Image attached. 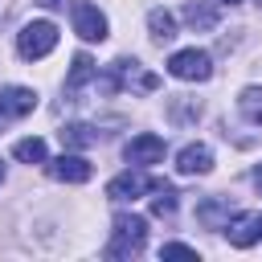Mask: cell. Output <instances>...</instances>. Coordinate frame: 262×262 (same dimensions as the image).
<instances>
[{"mask_svg": "<svg viewBox=\"0 0 262 262\" xmlns=\"http://www.w3.org/2000/svg\"><path fill=\"white\" fill-rule=\"evenodd\" d=\"M123 156H127L135 168H143V164H160V160H164V139L151 135V131H143V135H135V139L123 147Z\"/></svg>", "mask_w": 262, "mask_h": 262, "instance_id": "8", "label": "cell"}, {"mask_svg": "<svg viewBox=\"0 0 262 262\" xmlns=\"http://www.w3.org/2000/svg\"><path fill=\"white\" fill-rule=\"evenodd\" d=\"M151 213H156V217H172V213H176V192H172L168 180L156 188V196H151Z\"/></svg>", "mask_w": 262, "mask_h": 262, "instance_id": "17", "label": "cell"}, {"mask_svg": "<svg viewBox=\"0 0 262 262\" xmlns=\"http://www.w3.org/2000/svg\"><path fill=\"white\" fill-rule=\"evenodd\" d=\"M225 229H229V246H237V250H250V246L262 237V213H242V217L233 213Z\"/></svg>", "mask_w": 262, "mask_h": 262, "instance_id": "9", "label": "cell"}, {"mask_svg": "<svg viewBox=\"0 0 262 262\" xmlns=\"http://www.w3.org/2000/svg\"><path fill=\"white\" fill-rule=\"evenodd\" d=\"M12 156H16L20 164H45V160H49V151H45V139H41V135L16 139V143H12Z\"/></svg>", "mask_w": 262, "mask_h": 262, "instance_id": "14", "label": "cell"}, {"mask_svg": "<svg viewBox=\"0 0 262 262\" xmlns=\"http://www.w3.org/2000/svg\"><path fill=\"white\" fill-rule=\"evenodd\" d=\"M258 4H262V0H258Z\"/></svg>", "mask_w": 262, "mask_h": 262, "instance_id": "24", "label": "cell"}, {"mask_svg": "<svg viewBox=\"0 0 262 262\" xmlns=\"http://www.w3.org/2000/svg\"><path fill=\"white\" fill-rule=\"evenodd\" d=\"M57 45V25L53 20H29L20 33H16V49L25 61H37V57H49Z\"/></svg>", "mask_w": 262, "mask_h": 262, "instance_id": "2", "label": "cell"}, {"mask_svg": "<svg viewBox=\"0 0 262 262\" xmlns=\"http://www.w3.org/2000/svg\"><path fill=\"white\" fill-rule=\"evenodd\" d=\"M45 164H49V176L61 180V184H86L90 172H94L86 156H66V151H61L57 160H45Z\"/></svg>", "mask_w": 262, "mask_h": 262, "instance_id": "7", "label": "cell"}, {"mask_svg": "<svg viewBox=\"0 0 262 262\" xmlns=\"http://www.w3.org/2000/svg\"><path fill=\"white\" fill-rule=\"evenodd\" d=\"M237 102H242V115H246L250 123H258V127H262V90H258V86H250V90H242V98H237Z\"/></svg>", "mask_w": 262, "mask_h": 262, "instance_id": "18", "label": "cell"}, {"mask_svg": "<svg viewBox=\"0 0 262 262\" xmlns=\"http://www.w3.org/2000/svg\"><path fill=\"white\" fill-rule=\"evenodd\" d=\"M221 4H237V0H221Z\"/></svg>", "mask_w": 262, "mask_h": 262, "instance_id": "22", "label": "cell"}, {"mask_svg": "<svg viewBox=\"0 0 262 262\" xmlns=\"http://www.w3.org/2000/svg\"><path fill=\"white\" fill-rule=\"evenodd\" d=\"M0 180H4V164H0Z\"/></svg>", "mask_w": 262, "mask_h": 262, "instance_id": "23", "label": "cell"}, {"mask_svg": "<svg viewBox=\"0 0 262 262\" xmlns=\"http://www.w3.org/2000/svg\"><path fill=\"white\" fill-rule=\"evenodd\" d=\"M37 4H41V8H66L70 0H37Z\"/></svg>", "mask_w": 262, "mask_h": 262, "instance_id": "20", "label": "cell"}, {"mask_svg": "<svg viewBox=\"0 0 262 262\" xmlns=\"http://www.w3.org/2000/svg\"><path fill=\"white\" fill-rule=\"evenodd\" d=\"M254 188H258V192H262V164H258V168H254Z\"/></svg>", "mask_w": 262, "mask_h": 262, "instance_id": "21", "label": "cell"}, {"mask_svg": "<svg viewBox=\"0 0 262 262\" xmlns=\"http://www.w3.org/2000/svg\"><path fill=\"white\" fill-rule=\"evenodd\" d=\"M168 74L180 78V82H205L213 74V57L205 49H180L168 57Z\"/></svg>", "mask_w": 262, "mask_h": 262, "instance_id": "3", "label": "cell"}, {"mask_svg": "<svg viewBox=\"0 0 262 262\" xmlns=\"http://www.w3.org/2000/svg\"><path fill=\"white\" fill-rule=\"evenodd\" d=\"M160 258H196V250L180 246V242H168V246H160Z\"/></svg>", "mask_w": 262, "mask_h": 262, "instance_id": "19", "label": "cell"}, {"mask_svg": "<svg viewBox=\"0 0 262 262\" xmlns=\"http://www.w3.org/2000/svg\"><path fill=\"white\" fill-rule=\"evenodd\" d=\"M70 16H74V33H78L82 41H102V37H106V16L98 12V4H86V0H82V4H74Z\"/></svg>", "mask_w": 262, "mask_h": 262, "instance_id": "6", "label": "cell"}, {"mask_svg": "<svg viewBox=\"0 0 262 262\" xmlns=\"http://www.w3.org/2000/svg\"><path fill=\"white\" fill-rule=\"evenodd\" d=\"M176 168H180V176H205V172L213 168V151H209L205 143H188V147L176 156Z\"/></svg>", "mask_w": 262, "mask_h": 262, "instance_id": "10", "label": "cell"}, {"mask_svg": "<svg viewBox=\"0 0 262 262\" xmlns=\"http://www.w3.org/2000/svg\"><path fill=\"white\" fill-rule=\"evenodd\" d=\"M90 78H94V61H90L86 53H78V57H74V70H70V78H66V90L74 94V90H82Z\"/></svg>", "mask_w": 262, "mask_h": 262, "instance_id": "16", "label": "cell"}, {"mask_svg": "<svg viewBox=\"0 0 262 262\" xmlns=\"http://www.w3.org/2000/svg\"><path fill=\"white\" fill-rule=\"evenodd\" d=\"M57 135H61L66 147H90V143H98V127H90V123H66Z\"/></svg>", "mask_w": 262, "mask_h": 262, "instance_id": "13", "label": "cell"}, {"mask_svg": "<svg viewBox=\"0 0 262 262\" xmlns=\"http://www.w3.org/2000/svg\"><path fill=\"white\" fill-rule=\"evenodd\" d=\"M37 111V94L29 86H4L0 90V127L12 123V119H25Z\"/></svg>", "mask_w": 262, "mask_h": 262, "instance_id": "5", "label": "cell"}, {"mask_svg": "<svg viewBox=\"0 0 262 262\" xmlns=\"http://www.w3.org/2000/svg\"><path fill=\"white\" fill-rule=\"evenodd\" d=\"M184 25L196 29V33L217 29V4H213V0H188V4H184Z\"/></svg>", "mask_w": 262, "mask_h": 262, "instance_id": "12", "label": "cell"}, {"mask_svg": "<svg viewBox=\"0 0 262 262\" xmlns=\"http://www.w3.org/2000/svg\"><path fill=\"white\" fill-rule=\"evenodd\" d=\"M229 217H233V205L225 196H209V201L196 205V221L205 229H221V225H229Z\"/></svg>", "mask_w": 262, "mask_h": 262, "instance_id": "11", "label": "cell"}, {"mask_svg": "<svg viewBox=\"0 0 262 262\" xmlns=\"http://www.w3.org/2000/svg\"><path fill=\"white\" fill-rule=\"evenodd\" d=\"M147 29H151L156 41H172V37H176V16H172L168 8H151V12H147Z\"/></svg>", "mask_w": 262, "mask_h": 262, "instance_id": "15", "label": "cell"}, {"mask_svg": "<svg viewBox=\"0 0 262 262\" xmlns=\"http://www.w3.org/2000/svg\"><path fill=\"white\" fill-rule=\"evenodd\" d=\"M147 242V221L139 213H119L115 217V229H111V246L106 254L111 258H135Z\"/></svg>", "mask_w": 262, "mask_h": 262, "instance_id": "1", "label": "cell"}, {"mask_svg": "<svg viewBox=\"0 0 262 262\" xmlns=\"http://www.w3.org/2000/svg\"><path fill=\"white\" fill-rule=\"evenodd\" d=\"M164 180H156V176H143V172H123V176H115L111 184H106V196L111 201H135V196H143V192H156Z\"/></svg>", "mask_w": 262, "mask_h": 262, "instance_id": "4", "label": "cell"}]
</instances>
